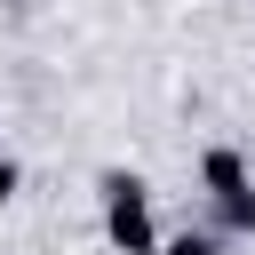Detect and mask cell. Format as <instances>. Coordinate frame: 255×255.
Returning a JSON list of instances; mask_svg holds the SVG:
<instances>
[{"label":"cell","mask_w":255,"mask_h":255,"mask_svg":"<svg viewBox=\"0 0 255 255\" xmlns=\"http://www.w3.org/2000/svg\"><path fill=\"white\" fill-rule=\"evenodd\" d=\"M199 175L215 183V199H223V191H247V167H239L231 151H207V159H199Z\"/></svg>","instance_id":"7a4b0ae2"},{"label":"cell","mask_w":255,"mask_h":255,"mask_svg":"<svg viewBox=\"0 0 255 255\" xmlns=\"http://www.w3.org/2000/svg\"><path fill=\"white\" fill-rule=\"evenodd\" d=\"M167 255H215V247H207V239H175Z\"/></svg>","instance_id":"277c9868"},{"label":"cell","mask_w":255,"mask_h":255,"mask_svg":"<svg viewBox=\"0 0 255 255\" xmlns=\"http://www.w3.org/2000/svg\"><path fill=\"white\" fill-rule=\"evenodd\" d=\"M223 223H247L255 231V191H223Z\"/></svg>","instance_id":"3957f363"},{"label":"cell","mask_w":255,"mask_h":255,"mask_svg":"<svg viewBox=\"0 0 255 255\" xmlns=\"http://www.w3.org/2000/svg\"><path fill=\"white\" fill-rule=\"evenodd\" d=\"M104 191H112V215H104V223H112V239H120L128 255H151V207H143V183L112 175Z\"/></svg>","instance_id":"6da1fadb"}]
</instances>
